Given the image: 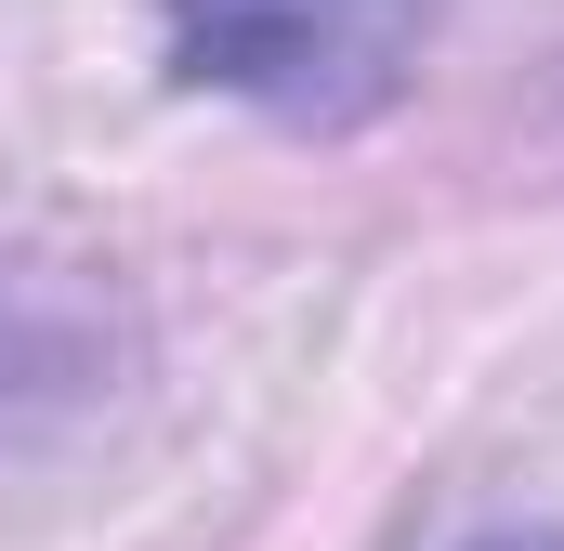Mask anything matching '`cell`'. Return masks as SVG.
I'll return each mask as SVG.
<instances>
[{
  "label": "cell",
  "mask_w": 564,
  "mask_h": 551,
  "mask_svg": "<svg viewBox=\"0 0 564 551\" xmlns=\"http://www.w3.org/2000/svg\"><path fill=\"white\" fill-rule=\"evenodd\" d=\"M433 0H171L184 79L276 106V119H368L408 93Z\"/></svg>",
  "instance_id": "obj_1"
},
{
  "label": "cell",
  "mask_w": 564,
  "mask_h": 551,
  "mask_svg": "<svg viewBox=\"0 0 564 551\" xmlns=\"http://www.w3.org/2000/svg\"><path fill=\"white\" fill-rule=\"evenodd\" d=\"M486 551H552V539H486Z\"/></svg>",
  "instance_id": "obj_2"
}]
</instances>
